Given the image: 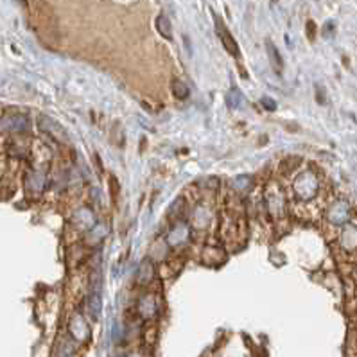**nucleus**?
<instances>
[{"label": "nucleus", "instance_id": "nucleus-1", "mask_svg": "<svg viewBox=\"0 0 357 357\" xmlns=\"http://www.w3.org/2000/svg\"><path fill=\"white\" fill-rule=\"evenodd\" d=\"M320 189H322V180H320V174L316 169L307 167V169L300 171V173L294 176L293 185H291V191H293L294 199L302 203H309L320 194Z\"/></svg>", "mask_w": 357, "mask_h": 357}, {"label": "nucleus", "instance_id": "nucleus-2", "mask_svg": "<svg viewBox=\"0 0 357 357\" xmlns=\"http://www.w3.org/2000/svg\"><path fill=\"white\" fill-rule=\"evenodd\" d=\"M262 206L273 221H278L287 216V196L284 194L280 185L269 183L266 187L264 196H262Z\"/></svg>", "mask_w": 357, "mask_h": 357}, {"label": "nucleus", "instance_id": "nucleus-3", "mask_svg": "<svg viewBox=\"0 0 357 357\" xmlns=\"http://www.w3.org/2000/svg\"><path fill=\"white\" fill-rule=\"evenodd\" d=\"M350 217H352V206L343 198L332 201L329 205V209L325 210V221L330 227L343 228L347 223H350Z\"/></svg>", "mask_w": 357, "mask_h": 357}, {"label": "nucleus", "instance_id": "nucleus-4", "mask_svg": "<svg viewBox=\"0 0 357 357\" xmlns=\"http://www.w3.org/2000/svg\"><path fill=\"white\" fill-rule=\"evenodd\" d=\"M68 332H70V337L79 345H85L90 341L92 337V330H90V323L81 312H76L74 316L68 322Z\"/></svg>", "mask_w": 357, "mask_h": 357}, {"label": "nucleus", "instance_id": "nucleus-5", "mask_svg": "<svg viewBox=\"0 0 357 357\" xmlns=\"http://www.w3.org/2000/svg\"><path fill=\"white\" fill-rule=\"evenodd\" d=\"M214 221V210L209 203H199V205L194 206L191 214V227L196 228V230H205L212 224Z\"/></svg>", "mask_w": 357, "mask_h": 357}, {"label": "nucleus", "instance_id": "nucleus-6", "mask_svg": "<svg viewBox=\"0 0 357 357\" xmlns=\"http://www.w3.org/2000/svg\"><path fill=\"white\" fill-rule=\"evenodd\" d=\"M160 302L155 293H144L137 302V314L142 320H153L158 314Z\"/></svg>", "mask_w": 357, "mask_h": 357}, {"label": "nucleus", "instance_id": "nucleus-7", "mask_svg": "<svg viewBox=\"0 0 357 357\" xmlns=\"http://www.w3.org/2000/svg\"><path fill=\"white\" fill-rule=\"evenodd\" d=\"M214 24H216V32H217V36H219L223 47L227 49V52L230 54V56H234V58H239L240 50H239L237 42L234 40V36L230 34V31L227 29V25L223 24V20H221L217 14H214Z\"/></svg>", "mask_w": 357, "mask_h": 357}, {"label": "nucleus", "instance_id": "nucleus-8", "mask_svg": "<svg viewBox=\"0 0 357 357\" xmlns=\"http://www.w3.org/2000/svg\"><path fill=\"white\" fill-rule=\"evenodd\" d=\"M165 240H167V244L173 248L183 246V244H187L189 240H191V227L185 223H174L173 227H171Z\"/></svg>", "mask_w": 357, "mask_h": 357}, {"label": "nucleus", "instance_id": "nucleus-9", "mask_svg": "<svg viewBox=\"0 0 357 357\" xmlns=\"http://www.w3.org/2000/svg\"><path fill=\"white\" fill-rule=\"evenodd\" d=\"M201 260H203V264L210 266V268H216V266H221L227 260V251H224L219 244H206V246L203 248Z\"/></svg>", "mask_w": 357, "mask_h": 357}, {"label": "nucleus", "instance_id": "nucleus-10", "mask_svg": "<svg viewBox=\"0 0 357 357\" xmlns=\"http://www.w3.org/2000/svg\"><path fill=\"white\" fill-rule=\"evenodd\" d=\"M340 246L345 253H354L357 250V227H354L352 223H347L341 228Z\"/></svg>", "mask_w": 357, "mask_h": 357}, {"label": "nucleus", "instance_id": "nucleus-11", "mask_svg": "<svg viewBox=\"0 0 357 357\" xmlns=\"http://www.w3.org/2000/svg\"><path fill=\"white\" fill-rule=\"evenodd\" d=\"M101 311H103V300H101V289L90 287L88 294H86V312H88L90 320L97 322L101 318Z\"/></svg>", "mask_w": 357, "mask_h": 357}, {"label": "nucleus", "instance_id": "nucleus-12", "mask_svg": "<svg viewBox=\"0 0 357 357\" xmlns=\"http://www.w3.org/2000/svg\"><path fill=\"white\" fill-rule=\"evenodd\" d=\"M155 276H156V268L153 264V260L151 258H144L137 268V276H135L137 284L138 286H149L155 280Z\"/></svg>", "mask_w": 357, "mask_h": 357}, {"label": "nucleus", "instance_id": "nucleus-13", "mask_svg": "<svg viewBox=\"0 0 357 357\" xmlns=\"http://www.w3.org/2000/svg\"><path fill=\"white\" fill-rule=\"evenodd\" d=\"M108 235V224L106 223H96L90 230H86V246H97L103 242Z\"/></svg>", "mask_w": 357, "mask_h": 357}, {"label": "nucleus", "instance_id": "nucleus-14", "mask_svg": "<svg viewBox=\"0 0 357 357\" xmlns=\"http://www.w3.org/2000/svg\"><path fill=\"white\" fill-rule=\"evenodd\" d=\"M42 127L47 131V133L50 135L52 138H56V140H63V142H68V135L65 133V129L60 126L58 122H54L52 119L49 117H43L42 119Z\"/></svg>", "mask_w": 357, "mask_h": 357}, {"label": "nucleus", "instance_id": "nucleus-15", "mask_svg": "<svg viewBox=\"0 0 357 357\" xmlns=\"http://www.w3.org/2000/svg\"><path fill=\"white\" fill-rule=\"evenodd\" d=\"M45 181H47V176L43 171H32L27 176V189H32V192L40 194V192H43V189H45V185H47Z\"/></svg>", "mask_w": 357, "mask_h": 357}, {"label": "nucleus", "instance_id": "nucleus-16", "mask_svg": "<svg viewBox=\"0 0 357 357\" xmlns=\"http://www.w3.org/2000/svg\"><path fill=\"white\" fill-rule=\"evenodd\" d=\"M266 49H268V58H269V63H271L273 70L280 74L284 68V61H282V56H280L278 49L273 45L271 40H266Z\"/></svg>", "mask_w": 357, "mask_h": 357}, {"label": "nucleus", "instance_id": "nucleus-17", "mask_svg": "<svg viewBox=\"0 0 357 357\" xmlns=\"http://www.w3.org/2000/svg\"><path fill=\"white\" fill-rule=\"evenodd\" d=\"M74 223L78 224L79 228H85V230H90V228L96 224V217L90 212V209H81L76 212Z\"/></svg>", "mask_w": 357, "mask_h": 357}, {"label": "nucleus", "instance_id": "nucleus-18", "mask_svg": "<svg viewBox=\"0 0 357 357\" xmlns=\"http://www.w3.org/2000/svg\"><path fill=\"white\" fill-rule=\"evenodd\" d=\"M232 191L235 192L237 196H244L248 194L250 191V185H251V178L250 176H237L232 180Z\"/></svg>", "mask_w": 357, "mask_h": 357}, {"label": "nucleus", "instance_id": "nucleus-19", "mask_svg": "<svg viewBox=\"0 0 357 357\" xmlns=\"http://www.w3.org/2000/svg\"><path fill=\"white\" fill-rule=\"evenodd\" d=\"M156 29L162 34V38L173 40V25H171V20L165 14H158V18H156Z\"/></svg>", "mask_w": 357, "mask_h": 357}, {"label": "nucleus", "instance_id": "nucleus-20", "mask_svg": "<svg viewBox=\"0 0 357 357\" xmlns=\"http://www.w3.org/2000/svg\"><path fill=\"white\" fill-rule=\"evenodd\" d=\"M171 90H173V96L176 97L178 101H185L189 96H191V90H189V86L185 85L181 79H174Z\"/></svg>", "mask_w": 357, "mask_h": 357}, {"label": "nucleus", "instance_id": "nucleus-21", "mask_svg": "<svg viewBox=\"0 0 357 357\" xmlns=\"http://www.w3.org/2000/svg\"><path fill=\"white\" fill-rule=\"evenodd\" d=\"M240 101H242V96H240V92H239L237 88H232L230 92H228V96H227V104L235 110V108H239Z\"/></svg>", "mask_w": 357, "mask_h": 357}, {"label": "nucleus", "instance_id": "nucleus-22", "mask_svg": "<svg viewBox=\"0 0 357 357\" xmlns=\"http://www.w3.org/2000/svg\"><path fill=\"white\" fill-rule=\"evenodd\" d=\"M260 104H262V106H264V108H266V110H268V111H275V110H276V103H275V101L271 99V97H268V96H266V97H262Z\"/></svg>", "mask_w": 357, "mask_h": 357}, {"label": "nucleus", "instance_id": "nucleus-23", "mask_svg": "<svg viewBox=\"0 0 357 357\" xmlns=\"http://www.w3.org/2000/svg\"><path fill=\"white\" fill-rule=\"evenodd\" d=\"M334 29H336V27H334V24H332V22H327V24H325V27H323V36H325V38H330V36H332V32H334Z\"/></svg>", "mask_w": 357, "mask_h": 357}, {"label": "nucleus", "instance_id": "nucleus-24", "mask_svg": "<svg viewBox=\"0 0 357 357\" xmlns=\"http://www.w3.org/2000/svg\"><path fill=\"white\" fill-rule=\"evenodd\" d=\"M307 27H309V38L314 40V22H309Z\"/></svg>", "mask_w": 357, "mask_h": 357}, {"label": "nucleus", "instance_id": "nucleus-25", "mask_svg": "<svg viewBox=\"0 0 357 357\" xmlns=\"http://www.w3.org/2000/svg\"><path fill=\"white\" fill-rule=\"evenodd\" d=\"M355 280H357V268H355Z\"/></svg>", "mask_w": 357, "mask_h": 357}, {"label": "nucleus", "instance_id": "nucleus-26", "mask_svg": "<svg viewBox=\"0 0 357 357\" xmlns=\"http://www.w3.org/2000/svg\"><path fill=\"white\" fill-rule=\"evenodd\" d=\"M120 357H124V355H120Z\"/></svg>", "mask_w": 357, "mask_h": 357}]
</instances>
